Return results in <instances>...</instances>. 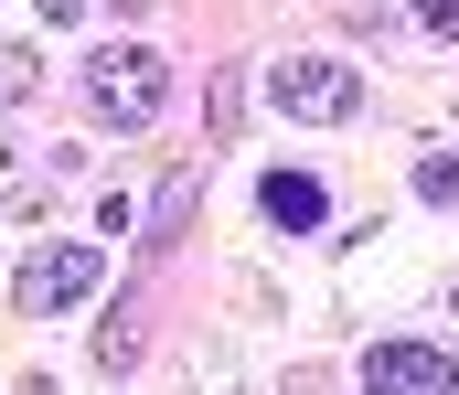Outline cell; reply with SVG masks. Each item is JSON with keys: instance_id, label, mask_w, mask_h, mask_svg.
<instances>
[{"instance_id": "1", "label": "cell", "mask_w": 459, "mask_h": 395, "mask_svg": "<svg viewBox=\"0 0 459 395\" xmlns=\"http://www.w3.org/2000/svg\"><path fill=\"white\" fill-rule=\"evenodd\" d=\"M86 107H97L108 129H150V118L171 107V54H150V43H108V54L86 64Z\"/></svg>"}, {"instance_id": "7", "label": "cell", "mask_w": 459, "mask_h": 395, "mask_svg": "<svg viewBox=\"0 0 459 395\" xmlns=\"http://www.w3.org/2000/svg\"><path fill=\"white\" fill-rule=\"evenodd\" d=\"M128 353H139V299H117V321H97V364H128Z\"/></svg>"}, {"instance_id": "2", "label": "cell", "mask_w": 459, "mask_h": 395, "mask_svg": "<svg viewBox=\"0 0 459 395\" xmlns=\"http://www.w3.org/2000/svg\"><path fill=\"white\" fill-rule=\"evenodd\" d=\"M267 97H278L289 118H321V129L363 118V75H352L342 54H278V64H267Z\"/></svg>"}, {"instance_id": "6", "label": "cell", "mask_w": 459, "mask_h": 395, "mask_svg": "<svg viewBox=\"0 0 459 395\" xmlns=\"http://www.w3.org/2000/svg\"><path fill=\"white\" fill-rule=\"evenodd\" d=\"M193 203H204V182H193V171H171V182H160V203H150V225H139V257H171V246H182V225H193Z\"/></svg>"}, {"instance_id": "3", "label": "cell", "mask_w": 459, "mask_h": 395, "mask_svg": "<svg viewBox=\"0 0 459 395\" xmlns=\"http://www.w3.org/2000/svg\"><path fill=\"white\" fill-rule=\"evenodd\" d=\"M97 278H108L97 246H32L11 278V310H75V299H97Z\"/></svg>"}, {"instance_id": "8", "label": "cell", "mask_w": 459, "mask_h": 395, "mask_svg": "<svg viewBox=\"0 0 459 395\" xmlns=\"http://www.w3.org/2000/svg\"><path fill=\"white\" fill-rule=\"evenodd\" d=\"M417 193H428V203H449V214H459V150H428V160H417Z\"/></svg>"}, {"instance_id": "11", "label": "cell", "mask_w": 459, "mask_h": 395, "mask_svg": "<svg viewBox=\"0 0 459 395\" xmlns=\"http://www.w3.org/2000/svg\"><path fill=\"white\" fill-rule=\"evenodd\" d=\"M449 310H459V299H449Z\"/></svg>"}, {"instance_id": "10", "label": "cell", "mask_w": 459, "mask_h": 395, "mask_svg": "<svg viewBox=\"0 0 459 395\" xmlns=\"http://www.w3.org/2000/svg\"><path fill=\"white\" fill-rule=\"evenodd\" d=\"M417 21H428L438 43H459V0H417Z\"/></svg>"}, {"instance_id": "4", "label": "cell", "mask_w": 459, "mask_h": 395, "mask_svg": "<svg viewBox=\"0 0 459 395\" xmlns=\"http://www.w3.org/2000/svg\"><path fill=\"white\" fill-rule=\"evenodd\" d=\"M363 395H459V364L438 342H374L363 353Z\"/></svg>"}, {"instance_id": "5", "label": "cell", "mask_w": 459, "mask_h": 395, "mask_svg": "<svg viewBox=\"0 0 459 395\" xmlns=\"http://www.w3.org/2000/svg\"><path fill=\"white\" fill-rule=\"evenodd\" d=\"M256 214H267L278 236H310V225L332 214V193H321L310 171H267V182H256Z\"/></svg>"}, {"instance_id": "9", "label": "cell", "mask_w": 459, "mask_h": 395, "mask_svg": "<svg viewBox=\"0 0 459 395\" xmlns=\"http://www.w3.org/2000/svg\"><path fill=\"white\" fill-rule=\"evenodd\" d=\"M32 75H43V64H32V54L11 43V54H0V107H11V97H32Z\"/></svg>"}]
</instances>
